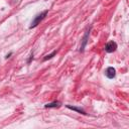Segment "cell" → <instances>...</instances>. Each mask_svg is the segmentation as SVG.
I'll list each match as a JSON object with an SVG mask.
<instances>
[{
	"mask_svg": "<svg viewBox=\"0 0 129 129\" xmlns=\"http://www.w3.org/2000/svg\"><path fill=\"white\" fill-rule=\"evenodd\" d=\"M46 13H47V12H46V11H44V12H42L41 14L37 15V16H36V18L34 19V21L31 23V26H30V27H34V26H36V25L39 23V21H40V20H42V19L44 18V16L46 15Z\"/></svg>",
	"mask_w": 129,
	"mask_h": 129,
	"instance_id": "cell-1",
	"label": "cell"
},
{
	"mask_svg": "<svg viewBox=\"0 0 129 129\" xmlns=\"http://www.w3.org/2000/svg\"><path fill=\"white\" fill-rule=\"evenodd\" d=\"M115 73H116V71H115V69L114 68H108L107 70H106V76L109 78V79H112V78H114L115 77Z\"/></svg>",
	"mask_w": 129,
	"mask_h": 129,
	"instance_id": "cell-3",
	"label": "cell"
},
{
	"mask_svg": "<svg viewBox=\"0 0 129 129\" xmlns=\"http://www.w3.org/2000/svg\"><path fill=\"white\" fill-rule=\"evenodd\" d=\"M58 105H59L58 102H54V103H51V104H47L45 107H48V108H50V107H57Z\"/></svg>",
	"mask_w": 129,
	"mask_h": 129,
	"instance_id": "cell-4",
	"label": "cell"
},
{
	"mask_svg": "<svg viewBox=\"0 0 129 129\" xmlns=\"http://www.w3.org/2000/svg\"><path fill=\"white\" fill-rule=\"evenodd\" d=\"M116 48H117V44H116L114 41L108 42V43L106 44V47H105V49H106L107 52H113Z\"/></svg>",
	"mask_w": 129,
	"mask_h": 129,
	"instance_id": "cell-2",
	"label": "cell"
},
{
	"mask_svg": "<svg viewBox=\"0 0 129 129\" xmlns=\"http://www.w3.org/2000/svg\"><path fill=\"white\" fill-rule=\"evenodd\" d=\"M54 53H55V52H52L51 54H49V55H47V56H46V57H45L44 59H47V58H50V57H52V55H54Z\"/></svg>",
	"mask_w": 129,
	"mask_h": 129,
	"instance_id": "cell-5",
	"label": "cell"
}]
</instances>
